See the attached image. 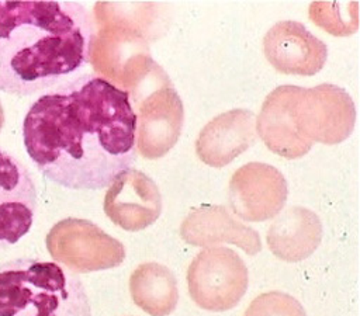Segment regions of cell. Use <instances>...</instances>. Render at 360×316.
<instances>
[{
    "label": "cell",
    "instance_id": "10",
    "mask_svg": "<svg viewBox=\"0 0 360 316\" xmlns=\"http://www.w3.org/2000/svg\"><path fill=\"white\" fill-rule=\"evenodd\" d=\"M37 187L28 169L0 149V243L15 244L34 222Z\"/></svg>",
    "mask_w": 360,
    "mask_h": 316
},
{
    "label": "cell",
    "instance_id": "16",
    "mask_svg": "<svg viewBox=\"0 0 360 316\" xmlns=\"http://www.w3.org/2000/svg\"><path fill=\"white\" fill-rule=\"evenodd\" d=\"M134 303L150 316L170 315L179 302L177 281L163 264L149 261L139 264L129 277Z\"/></svg>",
    "mask_w": 360,
    "mask_h": 316
},
{
    "label": "cell",
    "instance_id": "5",
    "mask_svg": "<svg viewBox=\"0 0 360 316\" xmlns=\"http://www.w3.org/2000/svg\"><path fill=\"white\" fill-rule=\"evenodd\" d=\"M249 274L243 260L228 247L201 250L187 270L191 299L202 309L224 312L236 306L248 289Z\"/></svg>",
    "mask_w": 360,
    "mask_h": 316
},
{
    "label": "cell",
    "instance_id": "2",
    "mask_svg": "<svg viewBox=\"0 0 360 316\" xmlns=\"http://www.w3.org/2000/svg\"><path fill=\"white\" fill-rule=\"evenodd\" d=\"M94 21L76 1L0 0V91L25 97L90 62Z\"/></svg>",
    "mask_w": 360,
    "mask_h": 316
},
{
    "label": "cell",
    "instance_id": "4",
    "mask_svg": "<svg viewBox=\"0 0 360 316\" xmlns=\"http://www.w3.org/2000/svg\"><path fill=\"white\" fill-rule=\"evenodd\" d=\"M290 111L298 138L308 146L314 142L333 145L345 140L356 119L352 97L333 84L311 88L291 86Z\"/></svg>",
    "mask_w": 360,
    "mask_h": 316
},
{
    "label": "cell",
    "instance_id": "3",
    "mask_svg": "<svg viewBox=\"0 0 360 316\" xmlns=\"http://www.w3.org/2000/svg\"><path fill=\"white\" fill-rule=\"evenodd\" d=\"M0 316H91L80 278L56 261L20 257L0 264Z\"/></svg>",
    "mask_w": 360,
    "mask_h": 316
},
{
    "label": "cell",
    "instance_id": "15",
    "mask_svg": "<svg viewBox=\"0 0 360 316\" xmlns=\"http://www.w3.org/2000/svg\"><path fill=\"white\" fill-rule=\"evenodd\" d=\"M290 96L291 86H280L273 90L262 105L256 128L271 152L285 159H297L305 154L311 146L304 143L294 129Z\"/></svg>",
    "mask_w": 360,
    "mask_h": 316
},
{
    "label": "cell",
    "instance_id": "11",
    "mask_svg": "<svg viewBox=\"0 0 360 316\" xmlns=\"http://www.w3.org/2000/svg\"><path fill=\"white\" fill-rule=\"evenodd\" d=\"M269 63L281 73L312 76L328 58L326 45L298 21H280L263 38Z\"/></svg>",
    "mask_w": 360,
    "mask_h": 316
},
{
    "label": "cell",
    "instance_id": "1",
    "mask_svg": "<svg viewBox=\"0 0 360 316\" xmlns=\"http://www.w3.org/2000/svg\"><path fill=\"white\" fill-rule=\"evenodd\" d=\"M136 115L127 90L80 74L38 97L22 121V142L37 169L69 190L108 187L136 159Z\"/></svg>",
    "mask_w": 360,
    "mask_h": 316
},
{
    "label": "cell",
    "instance_id": "9",
    "mask_svg": "<svg viewBox=\"0 0 360 316\" xmlns=\"http://www.w3.org/2000/svg\"><path fill=\"white\" fill-rule=\"evenodd\" d=\"M103 208L114 225L128 232H138L160 216L162 195L149 176L136 169H128L108 185Z\"/></svg>",
    "mask_w": 360,
    "mask_h": 316
},
{
    "label": "cell",
    "instance_id": "8",
    "mask_svg": "<svg viewBox=\"0 0 360 316\" xmlns=\"http://www.w3.org/2000/svg\"><path fill=\"white\" fill-rule=\"evenodd\" d=\"M287 199L284 176L266 163H248L229 181V204L239 218L262 222L276 216Z\"/></svg>",
    "mask_w": 360,
    "mask_h": 316
},
{
    "label": "cell",
    "instance_id": "6",
    "mask_svg": "<svg viewBox=\"0 0 360 316\" xmlns=\"http://www.w3.org/2000/svg\"><path fill=\"white\" fill-rule=\"evenodd\" d=\"M136 104V147L146 159L165 156L177 142L183 125V103L177 91L172 87L167 74L158 70L148 94L135 87Z\"/></svg>",
    "mask_w": 360,
    "mask_h": 316
},
{
    "label": "cell",
    "instance_id": "17",
    "mask_svg": "<svg viewBox=\"0 0 360 316\" xmlns=\"http://www.w3.org/2000/svg\"><path fill=\"white\" fill-rule=\"evenodd\" d=\"M243 316H307L302 305L288 294L280 291L256 296Z\"/></svg>",
    "mask_w": 360,
    "mask_h": 316
},
{
    "label": "cell",
    "instance_id": "18",
    "mask_svg": "<svg viewBox=\"0 0 360 316\" xmlns=\"http://www.w3.org/2000/svg\"><path fill=\"white\" fill-rule=\"evenodd\" d=\"M3 125H4V108H3V104L0 101V131H1Z\"/></svg>",
    "mask_w": 360,
    "mask_h": 316
},
{
    "label": "cell",
    "instance_id": "12",
    "mask_svg": "<svg viewBox=\"0 0 360 316\" xmlns=\"http://www.w3.org/2000/svg\"><path fill=\"white\" fill-rule=\"evenodd\" d=\"M256 117L250 110L235 108L212 118L198 133L195 152L201 162L222 167L249 149L256 139Z\"/></svg>",
    "mask_w": 360,
    "mask_h": 316
},
{
    "label": "cell",
    "instance_id": "14",
    "mask_svg": "<svg viewBox=\"0 0 360 316\" xmlns=\"http://www.w3.org/2000/svg\"><path fill=\"white\" fill-rule=\"evenodd\" d=\"M266 239L276 257L290 263L301 261L321 243L322 225L312 211L292 206L270 225Z\"/></svg>",
    "mask_w": 360,
    "mask_h": 316
},
{
    "label": "cell",
    "instance_id": "13",
    "mask_svg": "<svg viewBox=\"0 0 360 316\" xmlns=\"http://www.w3.org/2000/svg\"><path fill=\"white\" fill-rule=\"evenodd\" d=\"M180 236L188 244L201 247L232 243L249 256L262 249L257 232L236 220L222 205H205L191 211L180 226Z\"/></svg>",
    "mask_w": 360,
    "mask_h": 316
},
{
    "label": "cell",
    "instance_id": "7",
    "mask_svg": "<svg viewBox=\"0 0 360 316\" xmlns=\"http://www.w3.org/2000/svg\"><path fill=\"white\" fill-rule=\"evenodd\" d=\"M46 243L56 263L76 272L114 268L125 258L124 244L87 219L68 218L58 222Z\"/></svg>",
    "mask_w": 360,
    "mask_h": 316
}]
</instances>
